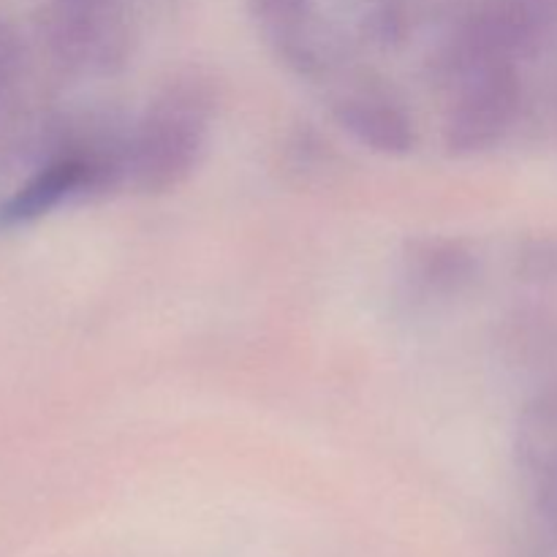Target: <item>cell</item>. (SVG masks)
<instances>
[{
	"label": "cell",
	"mask_w": 557,
	"mask_h": 557,
	"mask_svg": "<svg viewBox=\"0 0 557 557\" xmlns=\"http://www.w3.org/2000/svg\"><path fill=\"white\" fill-rule=\"evenodd\" d=\"M215 109V90L201 74L169 79L147 101L125 139L128 183L147 196L183 188L205 161Z\"/></svg>",
	"instance_id": "1"
},
{
	"label": "cell",
	"mask_w": 557,
	"mask_h": 557,
	"mask_svg": "<svg viewBox=\"0 0 557 557\" xmlns=\"http://www.w3.org/2000/svg\"><path fill=\"white\" fill-rule=\"evenodd\" d=\"M520 65L515 60H468L435 71L446 85L441 139L449 156H482L515 131L525 90Z\"/></svg>",
	"instance_id": "2"
},
{
	"label": "cell",
	"mask_w": 557,
	"mask_h": 557,
	"mask_svg": "<svg viewBox=\"0 0 557 557\" xmlns=\"http://www.w3.org/2000/svg\"><path fill=\"white\" fill-rule=\"evenodd\" d=\"M125 177V141L60 147L0 201V232L22 228Z\"/></svg>",
	"instance_id": "3"
},
{
	"label": "cell",
	"mask_w": 557,
	"mask_h": 557,
	"mask_svg": "<svg viewBox=\"0 0 557 557\" xmlns=\"http://www.w3.org/2000/svg\"><path fill=\"white\" fill-rule=\"evenodd\" d=\"M47 33L54 54L76 69L107 74L125 60L128 33L120 0H52Z\"/></svg>",
	"instance_id": "4"
},
{
	"label": "cell",
	"mask_w": 557,
	"mask_h": 557,
	"mask_svg": "<svg viewBox=\"0 0 557 557\" xmlns=\"http://www.w3.org/2000/svg\"><path fill=\"white\" fill-rule=\"evenodd\" d=\"M335 123L364 150L406 158L417 150V125L400 98L379 82H351L332 101Z\"/></svg>",
	"instance_id": "5"
},
{
	"label": "cell",
	"mask_w": 557,
	"mask_h": 557,
	"mask_svg": "<svg viewBox=\"0 0 557 557\" xmlns=\"http://www.w3.org/2000/svg\"><path fill=\"white\" fill-rule=\"evenodd\" d=\"M253 20L275 58L294 74L324 71L326 41L313 0H253Z\"/></svg>",
	"instance_id": "6"
},
{
	"label": "cell",
	"mask_w": 557,
	"mask_h": 557,
	"mask_svg": "<svg viewBox=\"0 0 557 557\" xmlns=\"http://www.w3.org/2000/svg\"><path fill=\"white\" fill-rule=\"evenodd\" d=\"M479 261L460 239H413L403 256V277L419 299L460 297L473 283Z\"/></svg>",
	"instance_id": "7"
},
{
	"label": "cell",
	"mask_w": 557,
	"mask_h": 557,
	"mask_svg": "<svg viewBox=\"0 0 557 557\" xmlns=\"http://www.w3.org/2000/svg\"><path fill=\"white\" fill-rule=\"evenodd\" d=\"M22 65V44L20 36L14 33V27L0 22V101L9 96L11 85L20 76Z\"/></svg>",
	"instance_id": "8"
}]
</instances>
